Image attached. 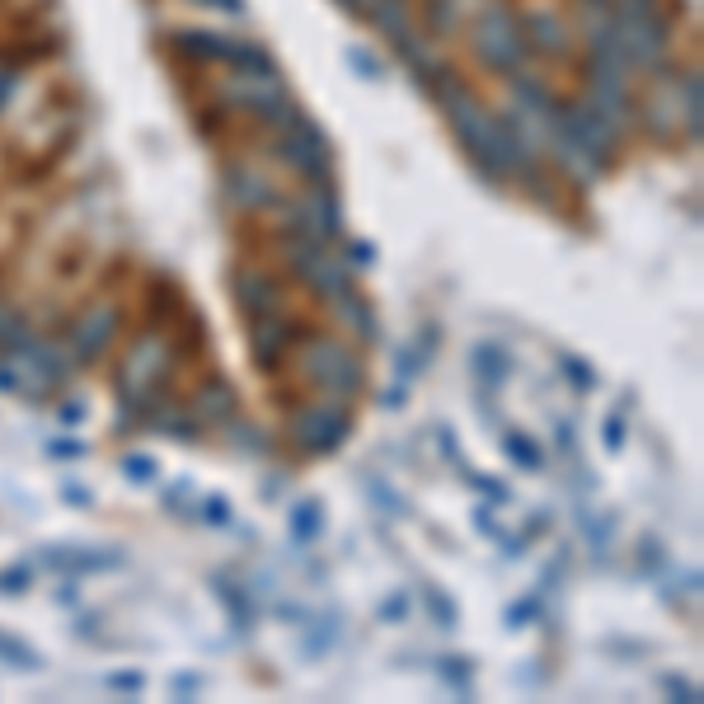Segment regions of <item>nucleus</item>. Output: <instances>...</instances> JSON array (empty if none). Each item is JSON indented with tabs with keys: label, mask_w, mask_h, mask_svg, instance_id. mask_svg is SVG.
I'll return each instance as SVG.
<instances>
[{
	"label": "nucleus",
	"mask_w": 704,
	"mask_h": 704,
	"mask_svg": "<svg viewBox=\"0 0 704 704\" xmlns=\"http://www.w3.org/2000/svg\"><path fill=\"white\" fill-rule=\"evenodd\" d=\"M301 376L315 385V390H324L329 400H339V404L358 400L362 390H366V366H362V358H358V352H352L348 343L329 339V334H310V339L301 343Z\"/></svg>",
	"instance_id": "obj_1"
},
{
	"label": "nucleus",
	"mask_w": 704,
	"mask_h": 704,
	"mask_svg": "<svg viewBox=\"0 0 704 704\" xmlns=\"http://www.w3.org/2000/svg\"><path fill=\"white\" fill-rule=\"evenodd\" d=\"M272 136H278V142H272V155H278L282 165L297 169L310 188L334 184V151H329L324 132L310 123L306 113L297 117V123H287L282 132H272Z\"/></svg>",
	"instance_id": "obj_2"
},
{
	"label": "nucleus",
	"mask_w": 704,
	"mask_h": 704,
	"mask_svg": "<svg viewBox=\"0 0 704 704\" xmlns=\"http://www.w3.org/2000/svg\"><path fill=\"white\" fill-rule=\"evenodd\" d=\"M291 272H297L301 282H310V291L324 301H343L352 291V272L343 259H334V249L329 240H297L291 245Z\"/></svg>",
	"instance_id": "obj_3"
},
{
	"label": "nucleus",
	"mask_w": 704,
	"mask_h": 704,
	"mask_svg": "<svg viewBox=\"0 0 704 704\" xmlns=\"http://www.w3.org/2000/svg\"><path fill=\"white\" fill-rule=\"evenodd\" d=\"M475 52L488 71H503V75H517L526 62V38L521 24H513L507 10H488L475 29Z\"/></svg>",
	"instance_id": "obj_4"
},
{
	"label": "nucleus",
	"mask_w": 704,
	"mask_h": 704,
	"mask_svg": "<svg viewBox=\"0 0 704 704\" xmlns=\"http://www.w3.org/2000/svg\"><path fill=\"white\" fill-rule=\"evenodd\" d=\"M352 433V418L339 400H320V404H306L297 423H291V437H297V452L306 456H324L343 446V437Z\"/></svg>",
	"instance_id": "obj_5"
},
{
	"label": "nucleus",
	"mask_w": 704,
	"mask_h": 704,
	"mask_svg": "<svg viewBox=\"0 0 704 704\" xmlns=\"http://www.w3.org/2000/svg\"><path fill=\"white\" fill-rule=\"evenodd\" d=\"M310 334H315L310 324L268 310V315H259V320L249 324V352H253V362H259V371H282L287 366V352L301 348Z\"/></svg>",
	"instance_id": "obj_6"
},
{
	"label": "nucleus",
	"mask_w": 704,
	"mask_h": 704,
	"mask_svg": "<svg viewBox=\"0 0 704 704\" xmlns=\"http://www.w3.org/2000/svg\"><path fill=\"white\" fill-rule=\"evenodd\" d=\"M230 297H235V306H240V315H245V320H259V315H268V310H278V306H282L287 287L272 278L268 268H235Z\"/></svg>",
	"instance_id": "obj_7"
},
{
	"label": "nucleus",
	"mask_w": 704,
	"mask_h": 704,
	"mask_svg": "<svg viewBox=\"0 0 704 704\" xmlns=\"http://www.w3.org/2000/svg\"><path fill=\"white\" fill-rule=\"evenodd\" d=\"M117 324H123V310L117 306H100V310H90V315L75 324V334H71V358H75V366H90L100 352L113 343V334H117Z\"/></svg>",
	"instance_id": "obj_8"
},
{
	"label": "nucleus",
	"mask_w": 704,
	"mask_h": 704,
	"mask_svg": "<svg viewBox=\"0 0 704 704\" xmlns=\"http://www.w3.org/2000/svg\"><path fill=\"white\" fill-rule=\"evenodd\" d=\"M221 184H226V198L240 207V211H263V207H282V203H287L282 193L272 188V179L253 174L249 165H230Z\"/></svg>",
	"instance_id": "obj_9"
},
{
	"label": "nucleus",
	"mask_w": 704,
	"mask_h": 704,
	"mask_svg": "<svg viewBox=\"0 0 704 704\" xmlns=\"http://www.w3.org/2000/svg\"><path fill=\"white\" fill-rule=\"evenodd\" d=\"M240 414V390H235L226 376H207L193 395V418L198 423H230Z\"/></svg>",
	"instance_id": "obj_10"
},
{
	"label": "nucleus",
	"mask_w": 704,
	"mask_h": 704,
	"mask_svg": "<svg viewBox=\"0 0 704 704\" xmlns=\"http://www.w3.org/2000/svg\"><path fill=\"white\" fill-rule=\"evenodd\" d=\"M306 207V217L310 226H315L320 240H334V235L343 230V217H339V188L334 184H324V188H310V203Z\"/></svg>",
	"instance_id": "obj_11"
},
{
	"label": "nucleus",
	"mask_w": 704,
	"mask_h": 704,
	"mask_svg": "<svg viewBox=\"0 0 704 704\" xmlns=\"http://www.w3.org/2000/svg\"><path fill=\"white\" fill-rule=\"evenodd\" d=\"M169 43L179 48V52L188 56V62L207 66V62H226V48H230V38H221V33H207V29H184V33H174Z\"/></svg>",
	"instance_id": "obj_12"
},
{
	"label": "nucleus",
	"mask_w": 704,
	"mask_h": 704,
	"mask_svg": "<svg viewBox=\"0 0 704 704\" xmlns=\"http://www.w3.org/2000/svg\"><path fill=\"white\" fill-rule=\"evenodd\" d=\"M226 66L235 75H245V81H263V75H278V62H272V52L259 48V43H235L226 48Z\"/></svg>",
	"instance_id": "obj_13"
},
{
	"label": "nucleus",
	"mask_w": 704,
	"mask_h": 704,
	"mask_svg": "<svg viewBox=\"0 0 704 704\" xmlns=\"http://www.w3.org/2000/svg\"><path fill=\"white\" fill-rule=\"evenodd\" d=\"M469 366H475V376H479L488 390H498L507 376H513V358H507L498 343H479L475 352H469Z\"/></svg>",
	"instance_id": "obj_14"
},
{
	"label": "nucleus",
	"mask_w": 704,
	"mask_h": 704,
	"mask_svg": "<svg viewBox=\"0 0 704 704\" xmlns=\"http://www.w3.org/2000/svg\"><path fill=\"white\" fill-rule=\"evenodd\" d=\"M366 19L390 38V43H395V38H404L408 24H414V14H408V0H371Z\"/></svg>",
	"instance_id": "obj_15"
},
{
	"label": "nucleus",
	"mask_w": 704,
	"mask_h": 704,
	"mask_svg": "<svg viewBox=\"0 0 704 704\" xmlns=\"http://www.w3.org/2000/svg\"><path fill=\"white\" fill-rule=\"evenodd\" d=\"M521 38H526V43H536V52H563V48H569V33H563L559 19H550V14L521 19Z\"/></svg>",
	"instance_id": "obj_16"
},
{
	"label": "nucleus",
	"mask_w": 704,
	"mask_h": 704,
	"mask_svg": "<svg viewBox=\"0 0 704 704\" xmlns=\"http://www.w3.org/2000/svg\"><path fill=\"white\" fill-rule=\"evenodd\" d=\"M513 90H517V104H521V113H531L536 123H540V117L555 108V94H550V85H545V81H536V75H521V71H517V75H513Z\"/></svg>",
	"instance_id": "obj_17"
},
{
	"label": "nucleus",
	"mask_w": 704,
	"mask_h": 704,
	"mask_svg": "<svg viewBox=\"0 0 704 704\" xmlns=\"http://www.w3.org/2000/svg\"><path fill=\"white\" fill-rule=\"evenodd\" d=\"M146 306H151V315H155V320L169 324V320L184 310V297H179V287H174V282H151Z\"/></svg>",
	"instance_id": "obj_18"
},
{
	"label": "nucleus",
	"mask_w": 704,
	"mask_h": 704,
	"mask_svg": "<svg viewBox=\"0 0 704 704\" xmlns=\"http://www.w3.org/2000/svg\"><path fill=\"white\" fill-rule=\"evenodd\" d=\"M339 310L352 320V329H358V339H366V343H376V310H371L358 291H348V297L339 301Z\"/></svg>",
	"instance_id": "obj_19"
},
{
	"label": "nucleus",
	"mask_w": 704,
	"mask_h": 704,
	"mask_svg": "<svg viewBox=\"0 0 704 704\" xmlns=\"http://www.w3.org/2000/svg\"><path fill=\"white\" fill-rule=\"evenodd\" d=\"M320 531H324V507L315 498L291 507V536H297V540H315Z\"/></svg>",
	"instance_id": "obj_20"
},
{
	"label": "nucleus",
	"mask_w": 704,
	"mask_h": 704,
	"mask_svg": "<svg viewBox=\"0 0 704 704\" xmlns=\"http://www.w3.org/2000/svg\"><path fill=\"white\" fill-rule=\"evenodd\" d=\"M503 452L513 456L521 469H540V465H545V452H540L531 437H521V433H507V437H503Z\"/></svg>",
	"instance_id": "obj_21"
},
{
	"label": "nucleus",
	"mask_w": 704,
	"mask_h": 704,
	"mask_svg": "<svg viewBox=\"0 0 704 704\" xmlns=\"http://www.w3.org/2000/svg\"><path fill=\"white\" fill-rule=\"evenodd\" d=\"M423 601H427V611H433V620L442 624V630H456L460 624V611H456V601L442 592V587H423Z\"/></svg>",
	"instance_id": "obj_22"
},
{
	"label": "nucleus",
	"mask_w": 704,
	"mask_h": 704,
	"mask_svg": "<svg viewBox=\"0 0 704 704\" xmlns=\"http://www.w3.org/2000/svg\"><path fill=\"white\" fill-rule=\"evenodd\" d=\"M460 24V0H427V29L452 33Z\"/></svg>",
	"instance_id": "obj_23"
},
{
	"label": "nucleus",
	"mask_w": 704,
	"mask_h": 704,
	"mask_svg": "<svg viewBox=\"0 0 704 704\" xmlns=\"http://www.w3.org/2000/svg\"><path fill=\"white\" fill-rule=\"evenodd\" d=\"M681 108L691 117V142H700V71L681 75Z\"/></svg>",
	"instance_id": "obj_24"
},
{
	"label": "nucleus",
	"mask_w": 704,
	"mask_h": 704,
	"mask_svg": "<svg viewBox=\"0 0 704 704\" xmlns=\"http://www.w3.org/2000/svg\"><path fill=\"white\" fill-rule=\"evenodd\" d=\"M0 662H10V667H19V672H38V653L29 649V643L10 639V634H0Z\"/></svg>",
	"instance_id": "obj_25"
},
{
	"label": "nucleus",
	"mask_w": 704,
	"mask_h": 704,
	"mask_svg": "<svg viewBox=\"0 0 704 704\" xmlns=\"http://www.w3.org/2000/svg\"><path fill=\"white\" fill-rule=\"evenodd\" d=\"M217 592H221V601L230 605V615H235V620H240V630H249V624H253V611H249V597L240 592V587H230L226 578H217Z\"/></svg>",
	"instance_id": "obj_26"
},
{
	"label": "nucleus",
	"mask_w": 704,
	"mask_h": 704,
	"mask_svg": "<svg viewBox=\"0 0 704 704\" xmlns=\"http://www.w3.org/2000/svg\"><path fill=\"white\" fill-rule=\"evenodd\" d=\"M117 563H123V555H66L71 573H108Z\"/></svg>",
	"instance_id": "obj_27"
},
{
	"label": "nucleus",
	"mask_w": 704,
	"mask_h": 704,
	"mask_svg": "<svg viewBox=\"0 0 704 704\" xmlns=\"http://www.w3.org/2000/svg\"><path fill=\"white\" fill-rule=\"evenodd\" d=\"M348 66L362 75V81H385V66H381V56L376 52H366V48H348Z\"/></svg>",
	"instance_id": "obj_28"
},
{
	"label": "nucleus",
	"mask_w": 704,
	"mask_h": 704,
	"mask_svg": "<svg viewBox=\"0 0 704 704\" xmlns=\"http://www.w3.org/2000/svg\"><path fill=\"white\" fill-rule=\"evenodd\" d=\"M334 634H339V624H334V615H324L320 624H315V634H306V658H320L329 643H334Z\"/></svg>",
	"instance_id": "obj_29"
},
{
	"label": "nucleus",
	"mask_w": 704,
	"mask_h": 704,
	"mask_svg": "<svg viewBox=\"0 0 704 704\" xmlns=\"http://www.w3.org/2000/svg\"><path fill=\"white\" fill-rule=\"evenodd\" d=\"M123 469H127V475H132L136 484H151L155 475H161V465H155L151 456H127V460H123Z\"/></svg>",
	"instance_id": "obj_30"
},
{
	"label": "nucleus",
	"mask_w": 704,
	"mask_h": 704,
	"mask_svg": "<svg viewBox=\"0 0 704 704\" xmlns=\"http://www.w3.org/2000/svg\"><path fill=\"white\" fill-rule=\"evenodd\" d=\"M108 686H113L117 695H142V691H146V676H142V672H113Z\"/></svg>",
	"instance_id": "obj_31"
},
{
	"label": "nucleus",
	"mask_w": 704,
	"mask_h": 704,
	"mask_svg": "<svg viewBox=\"0 0 704 704\" xmlns=\"http://www.w3.org/2000/svg\"><path fill=\"white\" fill-rule=\"evenodd\" d=\"M563 376H569V381H578V390H592V385H597L592 366H587L582 358H563Z\"/></svg>",
	"instance_id": "obj_32"
},
{
	"label": "nucleus",
	"mask_w": 704,
	"mask_h": 704,
	"mask_svg": "<svg viewBox=\"0 0 704 704\" xmlns=\"http://www.w3.org/2000/svg\"><path fill=\"white\" fill-rule=\"evenodd\" d=\"M48 456H52V460H75V456H85V442H81V437L48 442Z\"/></svg>",
	"instance_id": "obj_33"
},
{
	"label": "nucleus",
	"mask_w": 704,
	"mask_h": 704,
	"mask_svg": "<svg viewBox=\"0 0 704 704\" xmlns=\"http://www.w3.org/2000/svg\"><path fill=\"white\" fill-rule=\"evenodd\" d=\"M0 592H6V597L29 592V569H6V573H0Z\"/></svg>",
	"instance_id": "obj_34"
},
{
	"label": "nucleus",
	"mask_w": 704,
	"mask_h": 704,
	"mask_svg": "<svg viewBox=\"0 0 704 704\" xmlns=\"http://www.w3.org/2000/svg\"><path fill=\"white\" fill-rule=\"evenodd\" d=\"M408 615V597L404 592H395L390 601H381V620H390V624H400Z\"/></svg>",
	"instance_id": "obj_35"
},
{
	"label": "nucleus",
	"mask_w": 704,
	"mask_h": 704,
	"mask_svg": "<svg viewBox=\"0 0 704 704\" xmlns=\"http://www.w3.org/2000/svg\"><path fill=\"white\" fill-rule=\"evenodd\" d=\"M601 442H605V452H620V446H624V423L620 418H605L601 423Z\"/></svg>",
	"instance_id": "obj_36"
},
{
	"label": "nucleus",
	"mask_w": 704,
	"mask_h": 704,
	"mask_svg": "<svg viewBox=\"0 0 704 704\" xmlns=\"http://www.w3.org/2000/svg\"><path fill=\"white\" fill-rule=\"evenodd\" d=\"M203 521H211V526H226V521H230V507H226V498H207V503H203Z\"/></svg>",
	"instance_id": "obj_37"
},
{
	"label": "nucleus",
	"mask_w": 704,
	"mask_h": 704,
	"mask_svg": "<svg viewBox=\"0 0 704 704\" xmlns=\"http://www.w3.org/2000/svg\"><path fill=\"white\" fill-rule=\"evenodd\" d=\"M540 615V601H521V605H513V611H507V624H513V630H521L526 620H536Z\"/></svg>",
	"instance_id": "obj_38"
},
{
	"label": "nucleus",
	"mask_w": 704,
	"mask_h": 704,
	"mask_svg": "<svg viewBox=\"0 0 704 704\" xmlns=\"http://www.w3.org/2000/svg\"><path fill=\"white\" fill-rule=\"evenodd\" d=\"M446 662V667H442V676L446 681H456V686H460V681L469 676V658H442Z\"/></svg>",
	"instance_id": "obj_39"
},
{
	"label": "nucleus",
	"mask_w": 704,
	"mask_h": 704,
	"mask_svg": "<svg viewBox=\"0 0 704 704\" xmlns=\"http://www.w3.org/2000/svg\"><path fill=\"white\" fill-rule=\"evenodd\" d=\"M14 85H19V71H10V66H0V108L10 104V94H14Z\"/></svg>",
	"instance_id": "obj_40"
},
{
	"label": "nucleus",
	"mask_w": 704,
	"mask_h": 704,
	"mask_svg": "<svg viewBox=\"0 0 704 704\" xmlns=\"http://www.w3.org/2000/svg\"><path fill=\"white\" fill-rule=\"evenodd\" d=\"M639 559H643V569H658V563H662V545L658 540H643V555Z\"/></svg>",
	"instance_id": "obj_41"
},
{
	"label": "nucleus",
	"mask_w": 704,
	"mask_h": 704,
	"mask_svg": "<svg viewBox=\"0 0 704 704\" xmlns=\"http://www.w3.org/2000/svg\"><path fill=\"white\" fill-rule=\"evenodd\" d=\"M198 6H211L221 14H245V0H198Z\"/></svg>",
	"instance_id": "obj_42"
},
{
	"label": "nucleus",
	"mask_w": 704,
	"mask_h": 704,
	"mask_svg": "<svg viewBox=\"0 0 704 704\" xmlns=\"http://www.w3.org/2000/svg\"><path fill=\"white\" fill-rule=\"evenodd\" d=\"M230 442H235V433H230ZM240 446H245V452H263V442H259L253 427H240Z\"/></svg>",
	"instance_id": "obj_43"
},
{
	"label": "nucleus",
	"mask_w": 704,
	"mask_h": 704,
	"mask_svg": "<svg viewBox=\"0 0 704 704\" xmlns=\"http://www.w3.org/2000/svg\"><path fill=\"white\" fill-rule=\"evenodd\" d=\"M348 253H352V263H362V268L371 263V245H366V240H352V245H348Z\"/></svg>",
	"instance_id": "obj_44"
},
{
	"label": "nucleus",
	"mask_w": 704,
	"mask_h": 704,
	"mask_svg": "<svg viewBox=\"0 0 704 704\" xmlns=\"http://www.w3.org/2000/svg\"><path fill=\"white\" fill-rule=\"evenodd\" d=\"M24 381H19V371L14 366H0V390H19Z\"/></svg>",
	"instance_id": "obj_45"
},
{
	"label": "nucleus",
	"mask_w": 704,
	"mask_h": 704,
	"mask_svg": "<svg viewBox=\"0 0 704 704\" xmlns=\"http://www.w3.org/2000/svg\"><path fill=\"white\" fill-rule=\"evenodd\" d=\"M62 418H66V423H81V418H85V408H81V404H66V408H62Z\"/></svg>",
	"instance_id": "obj_46"
},
{
	"label": "nucleus",
	"mask_w": 704,
	"mask_h": 704,
	"mask_svg": "<svg viewBox=\"0 0 704 704\" xmlns=\"http://www.w3.org/2000/svg\"><path fill=\"white\" fill-rule=\"evenodd\" d=\"M381 404H385V408H400V404H404V390H390V395H385Z\"/></svg>",
	"instance_id": "obj_47"
},
{
	"label": "nucleus",
	"mask_w": 704,
	"mask_h": 704,
	"mask_svg": "<svg viewBox=\"0 0 704 704\" xmlns=\"http://www.w3.org/2000/svg\"><path fill=\"white\" fill-rule=\"evenodd\" d=\"M582 6L592 10V14H605V10H611V0H582Z\"/></svg>",
	"instance_id": "obj_48"
},
{
	"label": "nucleus",
	"mask_w": 704,
	"mask_h": 704,
	"mask_svg": "<svg viewBox=\"0 0 704 704\" xmlns=\"http://www.w3.org/2000/svg\"><path fill=\"white\" fill-rule=\"evenodd\" d=\"M339 6H348L352 14H366V6H371V0H339Z\"/></svg>",
	"instance_id": "obj_49"
},
{
	"label": "nucleus",
	"mask_w": 704,
	"mask_h": 704,
	"mask_svg": "<svg viewBox=\"0 0 704 704\" xmlns=\"http://www.w3.org/2000/svg\"><path fill=\"white\" fill-rule=\"evenodd\" d=\"M6 315H10V310H0V324H6Z\"/></svg>",
	"instance_id": "obj_50"
}]
</instances>
